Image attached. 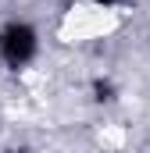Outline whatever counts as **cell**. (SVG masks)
Masks as SVG:
<instances>
[{"label":"cell","instance_id":"cell-3","mask_svg":"<svg viewBox=\"0 0 150 153\" xmlns=\"http://www.w3.org/2000/svg\"><path fill=\"white\" fill-rule=\"evenodd\" d=\"M86 4H97V7H111V4H118V0H86Z\"/></svg>","mask_w":150,"mask_h":153},{"label":"cell","instance_id":"cell-1","mask_svg":"<svg viewBox=\"0 0 150 153\" xmlns=\"http://www.w3.org/2000/svg\"><path fill=\"white\" fill-rule=\"evenodd\" d=\"M0 57L7 68H25L36 57V32L25 22H11L0 32Z\"/></svg>","mask_w":150,"mask_h":153},{"label":"cell","instance_id":"cell-2","mask_svg":"<svg viewBox=\"0 0 150 153\" xmlns=\"http://www.w3.org/2000/svg\"><path fill=\"white\" fill-rule=\"evenodd\" d=\"M93 100H100V103L114 100V85L107 82V78H97V82H93Z\"/></svg>","mask_w":150,"mask_h":153}]
</instances>
